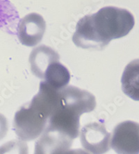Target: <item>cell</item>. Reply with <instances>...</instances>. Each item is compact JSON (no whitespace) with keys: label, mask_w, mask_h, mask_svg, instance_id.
I'll return each instance as SVG.
<instances>
[{"label":"cell","mask_w":139,"mask_h":154,"mask_svg":"<svg viewBox=\"0 0 139 154\" xmlns=\"http://www.w3.org/2000/svg\"><path fill=\"white\" fill-rule=\"evenodd\" d=\"M89 15L93 30L102 49L113 39L127 35L135 24L134 15L129 11L114 6L104 7Z\"/></svg>","instance_id":"6da1fadb"},{"label":"cell","mask_w":139,"mask_h":154,"mask_svg":"<svg viewBox=\"0 0 139 154\" xmlns=\"http://www.w3.org/2000/svg\"><path fill=\"white\" fill-rule=\"evenodd\" d=\"M49 117L30 102L23 106L15 112L13 129L22 141H31L42 135L48 124Z\"/></svg>","instance_id":"7a4b0ae2"},{"label":"cell","mask_w":139,"mask_h":154,"mask_svg":"<svg viewBox=\"0 0 139 154\" xmlns=\"http://www.w3.org/2000/svg\"><path fill=\"white\" fill-rule=\"evenodd\" d=\"M111 146L118 154H139V124L128 120L118 124Z\"/></svg>","instance_id":"3957f363"},{"label":"cell","mask_w":139,"mask_h":154,"mask_svg":"<svg viewBox=\"0 0 139 154\" xmlns=\"http://www.w3.org/2000/svg\"><path fill=\"white\" fill-rule=\"evenodd\" d=\"M111 135L104 124L93 122L86 124L80 131L82 146L91 154H104L110 150Z\"/></svg>","instance_id":"277c9868"},{"label":"cell","mask_w":139,"mask_h":154,"mask_svg":"<svg viewBox=\"0 0 139 154\" xmlns=\"http://www.w3.org/2000/svg\"><path fill=\"white\" fill-rule=\"evenodd\" d=\"M46 30V22L42 15L29 13L18 22L17 35L20 42L27 47H34L41 42Z\"/></svg>","instance_id":"5b68a950"},{"label":"cell","mask_w":139,"mask_h":154,"mask_svg":"<svg viewBox=\"0 0 139 154\" xmlns=\"http://www.w3.org/2000/svg\"><path fill=\"white\" fill-rule=\"evenodd\" d=\"M59 92L61 103L81 115L93 111L96 107L95 96L87 90L70 85L66 86Z\"/></svg>","instance_id":"8992f818"},{"label":"cell","mask_w":139,"mask_h":154,"mask_svg":"<svg viewBox=\"0 0 139 154\" xmlns=\"http://www.w3.org/2000/svg\"><path fill=\"white\" fill-rule=\"evenodd\" d=\"M72 142L65 133L46 128L36 142L34 154H63L70 150Z\"/></svg>","instance_id":"52a82bcc"},{"label":"cell","mask_w":139,"mask_h":154,"mask_svg":"<svg viewBox=\"0 0 139 154\" xmlns=\"http://www.w3.org/2000/svg\"><path fill=\"white\" fill-rule=\"evenodd\" d=\"M59 55L55 50L46 45L34 48L29 56L31 72L38 78L44 79L45 72L52 63L59 61Z\"/></svg>","instance_id":"ba28073f"},{"label":"cell","mask_w":139,"mask_h":154,"mask_svg":"<svg viewBox=\"0 0 139 154\" xmlns=\"http://www.w3.org/2000/svg\"><path fill=\"white\" fill-rule=\"evenodd\" d=\"M121 83L125 94L134 101H139V59L132 60L125 67Z\"/></svg>","instance_id":"9c48e42d"},{"label":"cell","mask_w":139,"mask_h":154,"mask_svg":"<svg viewBox=\"0 0 139 154\" xmlns=\"http://www.w3.org/2000/svg\"><path fill=\"white\" fill-rule=\"evenodd\" d=\"M43 79L51 87L61 90L65 88L70 82V74L64 65L58 61L52 63L47 68Z\"/></svg>","instance_id":"30bf717a"},{"label":"cell","mask_w":139,"mask_h":154,"mask_svg":"<svg viewBox=\"0 0 139 154\" xmlns=\"http://www.w3.org/2000/svg\"><path fill=\"white\" fill-rule=\"evenodd\" d=\"M0 154H29L27 144L20 140H13L0 146Z\"/></svg>","instance_id":"8fae6325"},{"label":"cell","mask_w":139,"mask_h":154,"mask_svg":"<svg viewBox=\"0 0 139 154\" xmlns=\"http://www.w3.org/2000/svg\"><path fill=\"white\" fill-rule=\"evenodd\" d=\"M8 130V125L7 119L3 115L0 113V140L6 136Z\"/></svg>","instance_id":"7c38bea8"},{"label":"cell","mask_w":139,"mask_h":154,"mask_svg":"<svg viewBox=\"0 0 139 154\" xmlns=\"http://www.w3.org/2000/svg\"><path fill=\"white\" fill-rule=\"evenodd\" d=\"M63 154H90V153L87 152V151L83 150V149H71V150H68Z\"/></svg>","instance_id":"4fadbf2b"}]
</instances>
